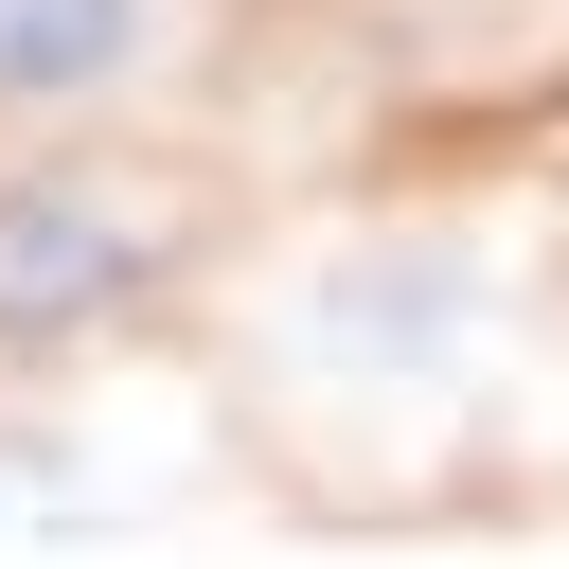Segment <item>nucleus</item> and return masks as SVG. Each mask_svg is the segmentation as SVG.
I'll return each instance as SVG.
<instances>
[{"label":"nucleus","instance_id":"nucleus-1","mask_svg":"<svg viewBox=\"0 0 569 569\" xmlns=\"http://www.w3.org/2000/svg\"><path fill=\"white\" fill-rule=\"evenodd\" d=\"M284 320H302L356 391H445L462 338H480V267H462V231H356V249L302 267Z\"/></svg>","mask_w":569,"mask_h":569},{"label":"nucleus","instance_id":"nucleus-2","mask_svg":"<svg viewBox=\"0 0 569 569\" xmlns=\"http://www.w3.org/2000/svg\"><path fill=\"white\" fill-rule=\"evenodd\" d=\"M160 284V213L107 178H0V338H89Z\"/></svg>","mask_w":569,"mask_h":569},{"label":"nucleus","instance_id":"nucleus-3","mask_svg":"<svg viewBox=\"0 0 569 569\" xmlns=\"http://www.w3.org/2000/svg\"><path fill=\"white\" fill-rule=\"evenodd\" d=\"M178 0H0V124H71V107H124L160 71Z\"/></svg>","mask_w":569,"mask_h":569},{"label":"nucleus","instance_id":"nucleus-4","mask_svg":"<svg viewBox=\"0 0 569 569\" xmlns=\"http://www.w3.org/2000/svg\"><path fill=\"white\" fill-rule=\"evenodd\" d=\"M107 516V480L71 462V445H0V551H53V533H89Z\"/></svg>","mask_w":569,"mask_h":569}]
</instances>
